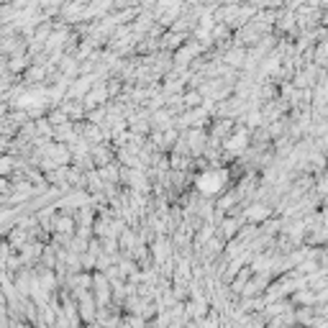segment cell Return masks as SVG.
Masks as SVG:
<instances>
[{
    "instance_id": "obj_1",
    "label": "cell",
    "mask_w": 328,
    "mask_h": 328,
    "mask_svg": "<svg viewBox=\"0 0 328 328\" xmlns=\"http://www.w3.org/2000/svg\"><path fill=\"white\" fill-rule=\"evenodd\" d=\"M220 185H226V174H223V172L208 169L205 174L198 177V187H200L203 192H216V190H220Z\"/></svg>"
}]
</instances>
